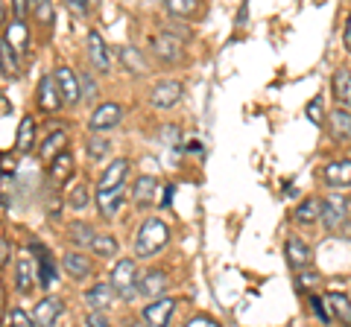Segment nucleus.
<instances>
[{"mask_svg":"<svg viewBox=\"0 0 351 327\" xmlns=\"http://www.w3.org/2000/svg\"><path fill=\"white\" fill-rule=\"evenodd\" d=\"M62 313H64V301L56 298V296H47V298H41V301L36 304L32 322H36V327H53Z\"/></svg>","mask_w":351,"mask_h":327,"instance_id":"0eeeda50","label":"nucleus"},{"mask_svg":"<svg viewBox=\"0 0 351 327\" xmlns=\"http://www.w3.org/2000/svg\"><path fill=\"white\" fill-rule=\"evenodd\" d=\"M88 59H91V64L100 73H108V68H112V56H108V47H106V41L103 36L97 29L88 32Z\"/></svg>","mask_w":351,"mask_h":327,"instance_id":"9d476101","label":"nucleus"},{"mask_svg":"<svg viewBox=\"0 0 351 327\" xmlns=\"http://www.w3.org/2000/svg\"><path fill=\"white\" fill-rule=\"evenodd\" d=\"M0 56H3V76L9 79V76H15L21 73V68H18V59H15V47L9 44V41H3V44H0Z\"/></svg>","mask_w":351,"mask_h":327,"instance_id":"473e14b6","label":"nucleus"},{"mask_svg":"<svg viewBox=\"0 0 351 327\" xmlns=\"http://www.w3.org/2000/svg\"><path fill=\"white\" fill-rule=\"evenodd\" d=\"M167 243H170V228L164 225L158 216H149V220H144V225H141V231L135 237V254L138 257H152V254H158Z\"/></svg>","mask_w":351,"mask_h":327,"instance_id":"f257e3e1","label":"nucleus"},{"mask_svg":"<svg viewBox=\"0 0 351 327\" xmlns=\"http://www.w3.org/2000/svg\"><path fill=\"white\" fill-rule=\"evenodd\" d=\"M284 254H287V263H290V269H295V272L307 269V266H311V260H313L311 248H307L299 237H290L287 243H284Z\"/></svg>","mask_w":351,"mask_h":327,"instance_id":"f8f14e48","label":"nucleus"},{"mask_svg":"<svg viewBox=\"0 0 351 327\" xmlns=\"http://www.w3.org/2000/svg\"><path fill=\"white\" fill-rule=\"evenodd\" d=\"M176 310V301L173 298H158V301H149L141 319H144V327H167L170 324V315Z\"/></svg>","mask_w":351,"mask_h":327,"instance_id":"423d86ee","label":"nucleus"},{"mask_svg":"<svg viewBox=\"0 0 351 327\" xmlns=\"http://www.w3.org/2000/svg\"><path fill=\"white\" fill-rule=\"evenodd\" d=\"M71 239H73V246H94L97 234L88 222H73L71 225Z\"/></svg>","mask_w":351,"mask_h":327,"instance_id":"2f4dec72","label":"nucleus"},{"mask_svg":"<svg viewBox=\"0 0 351 327\" xmlns=\"http://www.w3.org/2000/svg\"><path fill=\"white\" fill-rule=\"evenodd\" d=\"M114 287V292L123 301H132L141 292V287H138V272H135V260H117V266H114V272H112V280H108Z\"/></svg>","mask_w":351,"mask_h":327,"instance_id":"f03ea898","label":"nucleus"},{"mask_svg":"<svg viewBox=\"0 0 351 327\" xmlns=\"http://www.w3.org/2000/svg\"><path fill=\"white\" fill-rule=\"evenodd\" d=\"M85 324H88V327H112V324H108V322L103 319L100 313H91V315L85 319Z\"/></svg>","mask_w":351,"mask_h":327,"instance_id":"c03bdc74","label":"nucleus"},{"mask_svg":"<svg viewBox=\"0 0 351 327\" xmlns=\"http://www.w3.org/2000/svg\"><path fill=\"white\" fill-rule=\"evenodd\" d=\"M32 144H36V120L24 117V120H21V126H18V140H15V146H18V152H29Z\"/></svg>","mask_w":351,"mask_h":327,"instance_id":"a878e982","label":"nucleus"},{"mask_svg":"<svg viewBox=\"0 0 351 327\" xmlns=\"http://www.w3.org/2000/svg\"><path fill=\"white\" fill-rule=\"evenodd\" d=\"M295 283H299V289H313L316 283H319V275H316V272H299Z\"/></svg>","mask_w":351,"mask_h":327,"instance_id":"ea45409f","label":"nucleus"},{"mask_svg":"<svg viewBox=\"0 0 351 327\" xmlns=\"http://www.w3.org/2000/svg\"><path fill=\"white\" fill-rule=\"evenodd\" d=\"M173 184H170V187H164V196H161V205H164V208H167V205H170V199H173Z\"/></svg>","mask_w":351,"mask_h":327,"instance_id":"de8ad7c7","label":"nucleus"},{"mask_svg":"<svg viewBox=\"0 0 351 327\" xmlns=\"http://www.w3.org/2000/svg\"><path fill=\"white\" fill-rule=\"evenodd\" d=\"M91 248H94V254H100V257H114L117 254V239L112 234H97Z\"/></svg>","mask_w":351,"mask_h":327,"instance_id":"72a5a7b5","label":"nucleus"},{"mask_svg":"<svg viewBox=\"0 0 351 327\" xmlns=\"http://www.w3.org/2000/svg\"><path fill=\"white\" fill-rule=\"evenodd\" d=\"M36 18H41L44 24H50L53 21V6L50 3H36Z\"/></svg>","mask_w":351,"mask_h":327,"instance_id":"37998d69","label":"nucleus"},{"mask_svg":"<svg viewBox=\"0 0 351 327\" xmlns=\"http://www.w3.org/2000/svg\"><path fill=\"white\" fill-rule=\"evenodd\" d=\"M41 158H56V155H62V152H64V132H53L50 138H47V144H44L41 149Z\"/></svg>","mask_w":351,"mask_h":327,"instance_id":"f704fd0d","label":"nucleus"},{"mask_svg":"<svg viewBox=\"0 0 351 327\" xmlns=\"http://www.w3.org/2000/svg\"><path fill=\"white\" fill-rule=\"evenodd\" d=\"M293 220L302 222V225H311V222H316V220H322V202H319V199H304L299 208H295Z\"/></svg>","mask_w":351,"mask_h":327,"instance_id":"393cba45","label":"nucleus"},{"mask_svg":"<svg viewBox=\"0 0 351 327\" xmlns=\"http://www.w3.org/2000/svg\"><path fill=\"white\" fill-rule=\"evenodd\" d=\"M343 220H346V199L331 193L322 202V225L328 228V231H337V228L343 225Z\"/></svg>","mask_w":351,"mask_h":327,"instance_id":"9b49d317","label":"nucleus"},{"mask_svg":"<svg viewBox=\"0 0 351 327\" xmlns=\"http://www.w3.org/2000/svg\"><path fill=\"white\" fill-rule=\"evenodd\" d=\"M36 280H38V269H32V260H27V257L18 260L15 263V289L21 296H27Z\"/></svg>","mask_w":351,"mask_h":327,"instance_id":"6ab92c4d","label":"nucleus"},{"mask_svg":"<svg viewBox=\"0 0 351 327\" xmlns=\"http://www.w3.org/2000/svg\"><path fill=\"white\" fill-rule=\"evenodd\" d=\"M164 6H167V12L173 18H191L199 12V0H167Z\"/></svg>","mask_w":351,"mask_h":327,"instance_id":"c756f323","label":"nucleus"},{"mask_svg":"<svg viewBox=\"0 0 351 327\" xmlns=\"http://www.w3.org/2000/svg\"><path fill=\"white\" fill-rule=\"evenodd\" d=\"M182 82H176V79H164V82H156L152 85V91H149V103L156 105V108H173V105H179L182 100Z\"/></svg>","mask_w":351,"mask_h":327,"instance_id":"39448f33","label":"nucleus"},{"mask_svg":"<svg viewBox=\"0 0 351 327\" xmlns=\"http://www.w3.org/2000/svg\"><path fill=\"white\" fill-rule=\"evenodd\" d=\"M126 199V187H114V190H97V208L103 216H114L120 211V205Z\"/></svg>","mask_w":351,"mask_h":327,"instance_id":"dca6fc26","label":"nucleus"},{"mask_svg":"<svg viewBox=\"0 0 351 327\" xmlns=\"http://www.w3.org/2000/svg\"><path fill=\"white\" fill-rule=\"evenodd\" d=\"M346 47L351 53V15H348V27H346Z\"/></svg>","mask_w":351,"mask_h":327,"instance_id":"8fccbe9b","label":"nucleus"},{"mask_svg":"<svg viewBox=\"0 0 351 327\" xmlns=\"http://www.w3.org/2000/svg\"><path fill=\"white\" fill-rule=\"evenodd\" d=\"M3 41H9V44L15 47V53H21L27 47V27H24V21H12V24L6 27V36H3Z\"/></svg>","mask_w":351,"mask_h":327,"instance_id":"cd10ccee","label":"nucleus"},{"mask_svg":"<svg viewBox=\"0 0 351 327\" xmlns=\"http://www.w3.org/2000/svg\"><path fill=\"white\" fill-rule=\"evenodd\" d=\"M120 120H123V108L117 103H103L94 108L91 120H88V129H91V132H108V129L120 126Z\"/></svg>","mask_w":351,"mask_h":327,"instance_id":"20e7f679","label":"nucleus"},{"mask_svg":"<svg viewBox=\"0 0 351 327\" xmlns=\"http://www.w3.org/2000/svg\"><path fill=\"white\" fill-rule=\"evenodd\" d=\"M114 296H117V292H114L112 283H94V287L85 292V304H88V307H94V313H100V310L112 307Z\"/></svg>","mask_w":351,"mask_h":327,"instance_id":"4468645a","label":"nucleus"},{"mask_svg":"<svg viewBox=\"0 0 351 327\" xmlns=\"http://www.w3.org/2000/svg\"><path fill=\"white\" fill-rule=\"evenodd\" d=\"M62 91L56 85V76H44L41 85H38V105L41 112H56V108L62 105Z\"/></svg>","mask_w":351,"mask_h":327,"instance_id":"ddd939ff","label":"nucleus"},{"mask_svg":"<svg viewBox=\"0 0 351 327\" xmlns=\"http://www.w3.org/2000/svg\"><path fill=\"white\" fill-rule=\"evenodd\" d=\"M325 181L331 187H346L351 184V161H331L325 167Z\"/></svg>","mask_w":351,"mask_h":327,"instance_id":"412c9836","label":"nucleus"},{"mask_svg":"<svg viewBox=\"0 0 351 327\" xmlns=\"http://www.w3.org/2000/svg\"><path fill=\"white\" fill-rule=\"evenodd\" d=\"M328 132H331L334 140H351V112L346 108H337V112L328 114Z\"/></svg>","mask_w":351,"mask_h":327,"instance_id":"2eb2a0df","label":"nucleus"},{"mask_svg":"<svg viewBox=\"0 0 351 327\" xmlns=\"http://www.w3.org/2000/svg\"><path fill=\"white\" fill-rule=\"evenodd\" d=\"M156 187H158L156 176H141V179L135 181V190H132V199H135L138 208H149L152 199H156Z\"/></svg>","mask_w":351,"mask_h":327,"instance_id":"a211bd4d","label":"nucleus"},{"mask_svg":"<svg viewBox=\"0 0 351 327\" xmlns=\"http://www.w3.org/2000/svg\"><path fill=\"white\" fill-rule=\"evenodd\" d=\"M149 50L156 53L161 62H167V64L182 62V41L176 36H170V32H164V29L149 38Z\"/></svg>","mask_w":351,"mask_h":327,"instance_id":"7ed1b4c3","label":"nucleus"},{"mask_svg":"<svg viewBox=\"0 0 351 327\" xmlns=\"http://www.w3.org/2000/svg\"><path fill=\"white\" fill-rule=\"evenodd\" d=\"M56 280H59V275H56V266H53V257L41 254V260H38V287L50 289Z\"/></svg>","mask_w":351,"mask_h":327,"instance_id":"c85d7f7f","label":"nucleus"},{"mask_svg":"<svg viewBox=\"0 0 351 327\" xmlns=\"http://www.w3.org/2000/svg\"><path fill=\"white\" fill-rule=\"evenodd\" d=\"M117 56H120V62H123V68H129L132 73H144L147 70V62H144V56L135 50V47H120L117 50Z\"/></svg>","mask_w":351,"mask_h":327,"instance_id":"bb28decb","label":"nucleus"},{"mask_svg":"<svg viewBox=\"0 0 351 327\" xmlns=\"http://www.w3.org/2000/svg\"><path fill=\"white\" fill-rule=\"evenodd\" d=\"M0 263L9 266V239H6V237L0 239Z\"/></svg>","mask_w":351,"mask_h":327,"instance_id":"a18cd8bd","label":"nucleus"},{"mask_svg":"<svg viewBox=\"0 0 351 327\" xmlns=\"http://www.w3.org/2000/svg\"><path fill=\"white\" fill-rule=\"evenodd\" d=\"M304 112H307V117H311L316 126H319V123H325V108H322V100H319V96L307 103V108H304Z\"/></svg>","mask_w":351,"mask_h":327,"instance_id":"e433bc0d","label":"nucleus"},{"mask_svg":"<svg viewBox=\"0 0 351 327\" xmlns=\"http://www.w3.org/2000/svg\"><path fill=\"white\" fill-rule=\"evenodd\" d=\"M184 327H219V322H214L211 315H193V319Z\"/></svg>","mask_w":351,"mask_h":327,"instance_id":"79ce46f5","label":"nucleus"},{"mask_svg":"<svg viewBox=\"0 0 351 327\" xmlns=\"http://www.w3.org/2000/svg\"><path fill=\"white\" fill-rule=\"evenodd\" d=\"M311 307H313V313H316V319H319V322H331V313H328L325 310V298H319V296H313L311 298Z\"/></svg>","mask_w":351,"mask_h":327,"instance_id":"58836bf2","label":"nucleus"},{"mask_svg":"<svg viewBox=\"0 0 351 327\" xmlns=\"http://www.w3.org/2000/svg\"><path fill=\"white\" fill-rule=\"evenodd\" d=\"M62 263H64V269H68V275H71V278H76V280H82V278L91 275V263H88V257H85V254H80V252L64 254Z\"/></svg>","mask_w":351,"mask_h":327,"instance_id":"b1692460","label":"nucleus"},{"mask_svg":"<svg viewBox=\"0 0 351 327\" xmlns=\"http://www.w3.org/2000/svg\"><path fill=\"white\" fill-rule=\"evenodd\" d=\"M71 176H73V155L64 149L62 155H56L50 161V181L53 184H64Z\"/></svg>","mask_w":351,"mask_h":327,"instance_id":"aec40b11","label":"nucleus"},{"mask_svg":"<svg viewBox=\"0 0 351 327\" xmlns=\"http://www.w3.org/2000/svg\"><path fill=\"white\" fill-rule=\"evenodd\" d=\"M126 170H129V161H126V158H117V161H112V167H108V170L103 172L100 187H97V190H114V187H123Z\"/></svg>","mask_w":351,"mask_h":327,"instance_id":"f3484780","label":"nucleus"},{"mask_svg":"<svg viewBox=\"0 0 351 327\" xmlns=\"http://www.w3.org/2000/svg\"><path fill=\"white\" fill-rule=\"evenodd\" d=\"M325 304H331V315H337L339 322L351 327V301H348V296H343V292H328Z\"/></svg>","mask_w":351,"mask_h":327,"instance_id":"5701e85b","label":"nucleus"},{"mask_svg":"<svg viewBox=\"0 0 351 327\" xmlns=\"http://www.w3.org/2000/svg\"><path fill=\"white\" fill-rule=\"evenodd\" d=\"M9 327H36V322H32L24 310H12V315H9Z\"/></svg>","mask_w":351,"mask_h":327,"instance_id":"4c0bfd02","label":"nucleus"},{"mask_svg":"<svg viewBox=\"0 0 351 327\" xmlns=\"http://www.w3.org/2000/svg\"><path fill=\"white\" fill-rule=\"evenodd\" d=\"M188 149H191V152H199V149H202V144H199V140H191Z\"/></svg>","mask_w":351,"mask_h":327,"instance_id":"3c124183","label":"nucleus"},{"mask_svg":"<svg viewBox=\"0 0 351 327\" xmlns=\"http://www.w3.org/2000/svg\"><path fill=\"white\" fill-rule=\"evenodd\" d=\"M80 88H82V96H85V100H94V96H97V85H94V79H91L88 73L80 76Z\"/></svg>","mask_w":351,"mask_h":327,"instance_id":"a19ab883","label":"nucleus"},{"mask_svg":"<svg viewBox=\"0 0 351 327\" xmlns=\"http://www.w3.org/2000/svg\"><path fill=\"white\" fill-rule=\"evenodd\" d=\"M331 85H334V96H337L339 108L351 112V73H348V70H337Z\"/></svg>","mask_w":351,"mask_h":327,"instance_id":"4be33fe9","label":"nucleus"},{"mask_svg":"<svg viewBox=\"0 0 351 327\" xmlns=\"http://www.w3.org/2000/svg\"><path fill=\"white\" fill-rule=\"evenodd\" d=\"M15 12H18V21L24 18V12H27V0H18V3H15Z\"/></svg>","mask_w":351,"mask_h":327,"instance_id":"09e8293b","label":"nucleus"},{"mask_svg":"<svg viewBox=\"0 0 351 327\" xmlns=\"http://www.w3.org/2000/svg\"><path fill=\"white\" fill-rule=\"evenodd\" d=\"M138 287H141V296L158 301V296L167 292L170 278H167V272H164V269H149V272H144V278H141Z\"/></svg>","mask_w":351,"mask_h":327,"instance_id":"1a4fd4ad","label":"nucleus"},{"mask_svg":"<svg viewBox=\"0 0 351 327\" xmlns=\"http://www.w3.org/2000/svg\"><path fill=\"white\" fill-rule=\"evenodd\" d=\"M68 9H71V12H82V15L88 12V6L82 3V0H68Z\"/></svg>","mask_w":351,"mask_h":327,"instance_id":"49530a36","label":"nucleus"},{"mask_svg":"<svg viewBox=\"0 0 351 327\" xmlns=\"http://www.w3.org/2000/svg\"><path fill=\"white\" fill-rule=\"evenodd\" d=\"M88 199H91V196H88V187L85 184H76V187L71 190V208L73 211H85V205H88Z\"/></svg>","mask_w":351,"mask_h":327,"instance_id":"c9c22d12","label":"nucleus"},{"mask_svg":"<svg viewBox=\"0 0 351 327\" xmlns=\"http://www.w3.org/2000/svg\"><path fill=\"white\" fill-rule=\"evenodd\" d=\"M53 76H56V85H59V91H62V100L73 105V103H80V96H82V88H80V76H76L71 68H56L53 70Z\"/></svg>","mask_w":351,"mask_h":327,"instance_id":"6e6552de","label":"nucleus"},{"mask_svg":"<svg viewBox=\"0 0 351 327\" xmlns=\"http://www.w3.org/2000/svg\"><path fill=\"white\" fill-rule=\"evenodd\" d=\"M85 149H88V155H91L94 161H103L108 152H112V140H108L106 135H103V138H97V135H94V138H88V140H85Z\"/></svg>","mask_w":351,"mask_h":327,"instance_id":"7c9ffc66","label":"nucleus"}]
</instances>
